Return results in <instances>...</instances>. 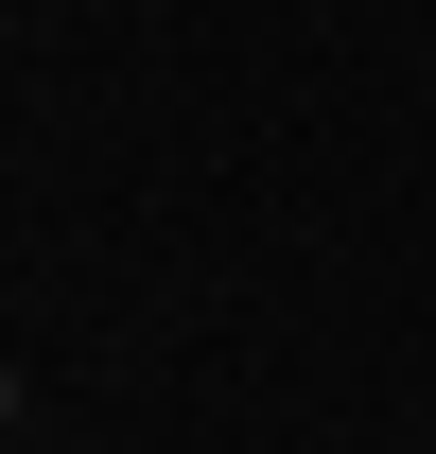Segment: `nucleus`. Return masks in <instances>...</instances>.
Wrapping results in <instances>:
<instances>
[{
  "label": "nucleus",
  "instance_id": "obj_1",
  "mask_svg": "<svg viewBox=\"0 0 436 454\" xmlns=\"http://www.w3.org/2000/svg\"><path fill=\"white\" fill-rule=\"evenodd\" d=\"M0 437H18V367H0Z\"/></svg>",
  "mask_w": 436,
  "mask_h": 454
}]
</instances>
